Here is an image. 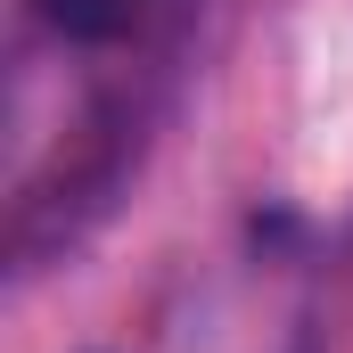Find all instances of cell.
Masks as SVG:
<instances>
[{
    "label": "cell",
    "instance_id": "1",
    "mask_svg": "<svg viewBox=\"0 0 353 353\" xmlns=\"http://www.w3.org/2000/svg\"><path fill=\"white\" fill-rule=\"evenodd\" d=\"M157 8H165V0H33V17H41L58 41H74V50H115V41H132V33H148Z\"/></svg>",
    "mask_w": 353,
    "mask_h": 353
}]
</instances>
